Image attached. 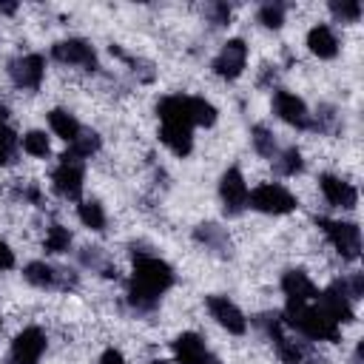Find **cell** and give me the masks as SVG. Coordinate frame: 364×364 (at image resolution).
Instances as JSON below:
<instances>
[{
	"mask_svg": "<svg viewBox=\"0 0 364 364\" xmlns=\"http://www.w3.org/2000/svg\"><path fill=\"white\" fill-rule=\"evenodd\" d=\"M14 267V253H11V247L0 239V270H11Z\"/></svg>",
	"mask_w": 364,
	"mask_h": 364,
	"instance_id": "37",
	"label": "cell"
},
{
	"mask_svg": "<svg viewBox=\"0 0 364 364\" xmlns=\"http://www.w3.org/2000/svg\"><path fill=\"white\" fill-rule=\"evenodd\" d=\"M51 57L63 65H80L85 71H97V51L91 43L80 40V37H68L51 46Z\"/></svg>",
	"mask_w": 364,
	"mask_h": 364,
	"instance_id": "5",
	"label": "cell"
},
{
	"mask_svg": "<svg viewBox=\"0 0 364 364\" xmlns=\"http://www.w3.org/2000/svg\"><path fill=\"white\" fill-rule=\"evenodd\" d=\"M330 11H333V17H338L341 23H355V20L361 17V3H358V0H347V3L333 0V3H330Z\"/></svg>",
	"mask_w": 364,
	"mask_h": 364,
	"instance_id": "33",
	"label": "cell"
},
{
	"mask_svg": "<svg viewBox=\"0 0 364 364\" xmlns=\"http://www.w3.org/2000/svg\"><path fill=\"white\" fill-rule=\"evenodd\" d=\"M247 205H250L253 210H259V213L282 216V213L296 210V196H293L287 188L276 185V182H264V185H259L256 191L247 193Z\"/></svg>",
	"mask_w": 364,
	"mask_h": 364,
	"instance_id": "4",
	"label": "cell"
},
{
	"mask_svg": "<svg viewBox=\"0 0 364 364\" xmlns=\"http://www.w3.org/2000/svg\"><path fill=\"white\" fill-rule=\"evenodd\" d=\"M134 250V273L128 282V301L136 313H151L159 304V296L173 284V270L168 262L156 259L148 250Z\"/></svg>",
	"mask_w": 364,
	"mask_h": 364,
	"instance_id": "1",
	"label": "cell"
},
{
	"mask_svg": "<svg viewBox=\"0 0 364 364\" xmlns=\"http://www.w3.org/2000/svg\"><path fill=\"white\" fill-rule=\"evenodd\" d=\"M284 324H290L293 330H299L304 338H313V341H338V321H333L321 307L318 301H287V310H284Z\"/></svg>",
	"mask_w": 364,
	"mask_h": 364,
	"instance_id": "2",
	"label": "cell"
},
{
	"mask_svg": "<svg viewBox=\"0 0 364 364\" xmlns=\"http://www.w3.org/2000/svg\"><path fill=\"white\" fill-rule=\"evenodd\" d=\"M282 290H284L287 301H296V304L318 299V287L310 282V276L304 270H287L282 276Z\"/></svg>",
	"mask_w": 364,
	"mask_h": 364,
	"instance_id": "17",
	"label": "cell"
},
{
	"mask_svg": "<svg viewBox=\"0 0 364 364\" xmlns=\"http://www.w3.org/2000/svg\"><path fill=\"white\" fill-rule=\"evenodd\" d=\"M80 262L91 270H100L105 279H117V267L108 262V256L102 253V247H82L80 253Z\"/></svg>",
	"mask_w": 364,
	"mask_h": 364,
	"instance_id": "24",
	"label": "cell"
},
{
	"mask_svg": "<svg viewBox=\"0 0 364 364\" xmlns=\"http://www.w3.org/2000/svg\"><path fill=\"white\" fill-rule=\"evenodd\" d=\"M316 225L324 230V236L330 239V245L338 250L344 262H355L361 256V230L355 222H336V219L318 216Z\"/></svg>",
	"mask_w": 364,
	"mask_h": 364,
	"instance_id": "3",
	"label": "cell"
},
{
	"mask_svg": "<svg viewBox=\"0 0 364 364\" xmlns=\"http://www.w3.org/2000/svg\"><path fill=\"white\" fill-rule=\"evenodd\" d=\"M301 154H299V148H284L279 156H273V171L279 173V176H293V173H299L301 171Z\"/></svg>",
	"mask_w": 364,
	"mask_h": 364,
	"instance_id": "25",
	"label": "cell"
},
{
	"mask_svg": "<svg viewBox=\"0 0 364 364\" xmlns=\"http://www.w3.org/2000/svg\"><path fill=\"white\" fill-rule=\"evenodd\" d=\"M273 111L287 122V125H296V128H310V114H307V105L290 94V91H276L273 94Z\"/></svg>",
	"mask_w": 364,
	"mask_h": 364,
	"instance_id": "14",
	"label": "cell"
},
{
	"mask_svg": "<svg viewBox=\"0 0 364 364\" xmlns=\"http://www.w3.org/2000/svg\"><path fill=\"white\" fill-rule=\"evenodd\" d=\"M219 196H222V210L228 216H239L247 208V185L239 168H228L219 179Z\"/></svg>",
	"mask_w": 364,
	"mask_h": 364,
	"instance_id": "6",
	"label": "cell"
},
{
	"mask_svg": "<svg viewBox=\"0 0 364 364\" xmlns=\"http://www.w3.org/2000/svg\"><path fill=\"white\" fill-rule=\"evenodd\" d=\"M310 128L318 131V134H338L341 128V117L333 105H318L316 117H310Z\"/></svg>",
	"mask_w": 364,
	"mask_h": 364,
	"instance_id": "23",
	"label": "cell"
},
{
	"mask_svg": "<svg viewBox=\"0 0 364 364\" xmlns=\"http://www.w3.org/2000/svg\"><path fill=\"white\" fill-rule=\"evenodd\" d=\"M245 63H247V46L245 40H228L222 46V51L213 57V74L222 77V80H236L242 71H245Z\"/></svg>",
	"mask_w": 364,
	"mask_h": 364,
	"instance_id": "8",
	"label": "cell"
},
{
	"mask_svg": "<svg viewBox=\"0 0 364 364\" xmlns=\"http://www.w3.org/2000/svg\"><path fill=\"white\" fill-rule=\"evenodd\" d=\"M259 23L264 28H282V23H284V3H264L259 9Z\"/></svg>",
	"mask_w": 364,
	"mask_h": 364,
	"instance_id": "31",
	"label": "cell"
},
{
	"mask_svg": "<svg viewBox=\"0 0 364 364\" xmlns=\"http://www.w3.org/2000/svg\"><path fill=\"white\" fill-rule=\"evenodd\" d=\"M205 304H208V310H210V316L216 318V324L219 327H225L228 333H233V336H242L245 330H247V318L242 316V310L228 299V296H208L205 299Z\"/></svg>",
	"mask_w": 364,
	"mask_h": 364,
	"instance_id": "11",
	"label": "cell"
},
{
	"mask_svg": "<svg viewBox=\"0 0 364 364\" xmlns=\"http://www.w3.org/2000/svg\"><path fill=\"white\" fill-rule=\"evenodd\" d=\"M23 151L31 154V156H48L51 145H48V136L43 131H28L23 136Z\"/></svg>",
	"mask_w": 364,
	"mask_h": 364,
	"instance_id": "32",
	"label": "cell"
},
{
	"mask_svg": "<svg viewBox=\"0 0 364 364\" xmlns=\"http://www.w3.org/2000/svg\"><path fill=\"white\" fill-rule=\"evenodd\" d=\"M307 48L321 60H333L338 54V40L330 31V26H313L307 31Z\"/></svg>",
	"mask_w": 364,
	"mask_h": 364,
	"instance_id": "18",
	"label": "cell"
},
{
	"mask_svg": "<svg viewBox=\"0 0 364 364\" xmlns=\"http://www.w3.org/2000/svg\"><path fill=\"white\" fill-rule=\"evenodd\" d=\"M20 196L28 199V202H34V205H43V193L37 191V185H26V188H20Z\"/></svg>",
	"mask_w": 364,
	"mask_h": 364,
	"instance_id": "38",
	"label": "cell"
},
{
	"mask_svg": "<svg viewBox=\"0 0 364 364\" xmlns=\"http://www.w3.org/2000/svg\"><path fill=\"white\" fill-rule=\"evenodd\" d=\"M304 361H307V364H327V361H324L321 355H310V353L304 355Z\"/></svg>",
	"mask_w": 364,
	"mask_h": 364,
	"instance_id": "42",
	"label": "cell"
},
{
	"mask_svg": "<svg viewBox=\"0 0 364 364\" xmlns=\"http://www.w3.org/2000/svg\"><path fill=\"white\" fill-rule=\"evenodd\" d=\"M151 364H168V361H162V358H154V361H151Z\"/></svg>",
	"mask_w": 364,
	"mask_h": 364,
	"instance_id": "44",
	"label": "cell"
},
{
	"mask_svg": "<svg viewBox=\"0 0 364 364\" xmlns=\"http://www.w3.org/2000/svg\"><path fill=\"white\" fill-rule=\"evenodd\" d=\"M100 145H102V139H100V134L97 131H91V128H82L71 142H68V151L63 154V156H68V159H85V156H91V154H97L100 151Z\"/></svg>",
	"mask_w": 364,
	"mask_h": 364,
	"instance_id": "20",
	"label": "cell"
},
{
	"mask_svg": "<svg viewBox=\"0 0 364 364\" xmlns=\"http://www.w3.org/2000/svg\"><path fill=\"white\" fill-rule=\"evenodd\" d=\"M171 347L179 364H219V358L205 347V341L196 333H179L171 341Z\"/></svg>",
	"mask_w": 364,
	"mask_h": 364,
	"instance_id": "12",
	"label": "cell"
},
{
	"mask_svg": "<svg viewBox=\"0 0 364 364\" xmlns=\"http://www.w3.org/2000/svg\"><path fill=\"white\" fill-rule=\"evenodd\" d=\"M205 14H208V20L213 26H228V20H230V9L225 3H208L205 6Z\"/></svg>",
	"mask_w": 364,
	"mask_h": 364,
	"instance_id": "36",
	"label": "cell"
},
{
	"mask_svg": "<svg viewBox=\"0 0 364 364\" xmlns=\"http://www.w3.org/2000/svg\"><path fill=\"white\" fill-rule=\"evenodd\" d=\"M14 159H17V134L6 122H0V165H9Z\"/></svg>",
	"mask_w": 364,
	"mask_h": 364,
	"instance_id": "30",
	"label": "cell"
},
{
	"mask_svg": "<svg viewBox=\"0 0 364 364\" xmlns=\"http://www.w3.org/2000/svg\"><path fill=\"white\" fill-rule=\"evenodd\" d=\"M23 276L34 287H57V267H51L46 262H28Z\"/></svg>",
	"mask_w": 364,
	"mask_h": 364,
	"instance_id": "22",
	"label": "cell"
},
{
	"mask_svg": "<svg viewBox=\"0 0 364 364\" xmlns=\"http://www.w3.org/2000/svg\"><path fill=\"white\" fill-rule=\"evenodd\" d=\"M318 185H321L324 199H327L333 208H355L358 193H355V188H353L350 182H344V179H338V176H333V173H321Z\"/></svg>",
	"mask_w": 364,
	"mask_h": 364,
	"instance_id": "16",
	"label": "cell"
},
{
	"mask_svg": "<svg viewBox=\"0 0 364 364\" xmlns=\"http://www.w3.org/2000/svg\"><path fill=\"white\" fill-rule=\"evenodd\" d=\"M350 364H364V344H358V347H355V353H353Z\"/></svg>",
	"mask_w": 364,
	"mask_h": 364,
	"instance_id": "40",
	"label": "cell"
},
{
	"mask_svg": "<svg viewBox=\"0 0 364 364\" xmlns=\"http://www.w3.org/2000/svg\"><path fill=\"white\" fill-rule=\"evenodd\" d=\"M17 11V3H0V14H14Z\"/></svg>",
	"mask_w": 364,
	"mask_h": 364,
	"instance_id": "41",
	"label": "cell"
},
{
	"mask_svg": "<svg viewBox=\"0 0 364 364\" xmlns=\"http://www.w3.org/2000/svg\"><path fill=\"white\" fill-rule=\"evenodd\" d=\"M193 239L205 247V250H210V253H216V256H222V259H228L233 250H230V236H228V230L225 228H219L216 222H202V225H196L193 228Z\"/></svg>",
	"mask_w": 364,
	"mask_h": 364,
	"instance_id": "15",
	"label": "cell"
},
{
	"mask_svg": "<svg viewBox=\"0 0 364 364\" xmlns=\"http://www.w3.org/2000/svg\"><path fill=\"white\" fill-rule=\"evenodd\" d=\"M43 71H46V60L43 54H23L9 60V77L17 88H40L43 82Z\"/></svg>",
	"mask_w": 364,
	"mask_h": 364,
	"instance_id": "9",
	"label": "cell"
},
{
	"mask_svg": "<svg viewBox=\"0 0 364 364\" xmlns=\"http://www.w3.org/2000/svg\"><path fill=\"white\" fill-rule=\"evenodd\" d=\"M100 364H125V358H122V353H119V350H114V347H111V350H105V353H102Z\"/></svg>",
	"mask_w": 364,
	"mask_h": 364,
	"instance_id": "39",
	"label": "cell"
},
{
	"mask_svg": "<svg viewBox=\"0 0 364 364\" xmlns=\"http://www.w3.org/2000/svg\"><path fill=\"white\" fill-rule=\"evenodd\" d=\"M68 245H71V230L63 228V225H51L48 233H46V250L48 253H63V250H68Z\"/></svg>",
	"mask_w": 364,
	"mask_h": 364,
	"instance_id": "29",
	"label": "cell"
},
{
	"mask_svg": "<svg viewBox=\"0 0 364 364\" xmlns=\"http://www.w3.org/2000/svg\"><path fill=\"white\" fill-rule=\"evenodd\" d=\"M191 117H193V125H213L216 122V108L202 100V97H191Z\"/></svg>",
	"mask_w": 364,
	"mask_h": 364,
	"instance_id": "28",
	"label": "cell"
},
{
	"mask_svg": "<svg viewBox=\"0 0 364 364\" xmlns=\"http://www.w3.org/2000/svg\"><path fill=\"white\" fill-rule=\"evenodd\" d=\"M250 142H253V151H256L259 156H264V159H273V156H276V139H273V134H270L264 125H253Z\"/></svg>",
	"mask_w": 364,
	"mask_h": 364,
	"instance_id": "26",
	"label": "cell"
},
{
	"mask_svg": "<svg viewBox=\"0 0 364 364\" xmlns=\"http://www.w3.org/2000/svg\"><path fill=\"white\" fill-rule=\"evenodd\" d=\"M159 139L176 156H188L191 148H193V128H185V125H162L159 128Z\"/></svg>",
	"mask_w": 364,
	"mask_h": 364,
	"instance_id": "19",
	"label": "cell"
},
{
	"mask_svg": "<svg viewBox=\"0 0 364 364\" xmlns=\"http://www.w3.org/2000/svg\"><path fill=\"white\" fill-rule=\"evenodd\" d=\"M125 63L131 65V71H134V77H136L139 82H154V77H156L154 63H148V60H142V57H128V54H125Z\"/></svg>",
	"mask_w": 364,
	"mask_h": 364,
	"instance_id": "34",
	"label": "cell"
},
{
	"mask_svg": "<svg viewBox=\"0 0 364 364\" xmlns=\"http://www.w3.org/2000/svg\"><path fill=\"white\" fill-rule=\"evenodd\" d=\"M6 117H9V108L0 102V122H6Z\"/></svg>",
	"mask_w": 364,
	"mask_h": 364,
	"instance_id": "43",
	"label": "cell"
},
{
	"mask_svg": "<svg viewBox=\"0 0 364 364\" xmlns=\"http://www.w3.org/2000/svg\"><path fill=\"white\" fill-rule=\"evenodd\" d=\"M77 213H80V222H82L85 228H91V230H105V210H102L100 202H80Z\"/></svg>",
	"mask_w": 364,
	"mask_h": 364,
	"instance_id": "27",
	"label": "cell"
},
{
	"mask_svg": "<svg viewBox=\"0 0 364 364\" xmlns=\"http://www.w3.org/2000/svg\"><path fill=\"white\" fill-rule=\"evenodd\" d=\"M51 182L63 199H80L82 196V162L63 156V162L51 173Z\"/></svg>",
	"mask_w": 364,
	"mask_h": 364,
	"instance_id": "10",
	"label": "cell"
},
{
	"mask_svg": "<svg viewBox=\"0 0 364 364\" xmlns=\"http://www.w3.org/2000/svg\"><path fill=\"white\" fill-rule=\"evenodd\" d=\"M318 307L333 318V321H338V324H344V321H353L355 318V310H353V299L344 293V287H341V282H333L324 293H318Z\"/></svg>",
	"mask_w": 364,
	"mask_h": 364,
	"instance_id": "13",
	"label": "cell"
},
{
	"mask_svg": "<svg viewBox=\"0 0 364 364\" xmlns=\"http://www.w3.org/2000/svg\"><path fill=\"white\" fill-rule=\"evenodd\" d=\"M46 350V333L40 327H26L14 336L9 364H37Z\"/></svg>",
	"mask_w": 364,
	"mask_h": 364,
	"instance_id": "7",
	"label": "cell"
},
{
	"mask_svg": "<svg viewBox=\"0 0 364 364\" xmlns=\"http://www.w3.org/2000/svg\"><path fill=\"white\" fill-rule=\"evenodd\" d=\"M48 125H51V131L60 136V139H65V142H71L80 131H82V125L74 119V114H68L65 108H54V111H48Z\"/></svg>",
	"mask_w": 364,
	"mask_h": 364,
	"instance_id": "21",
	"label": "cell"
},
{
	"mask_svg": "<svg viewBox=\"0 0 364 364\" xmlns=\"http://www.w3.org/2000/svg\"><path fill=\"white\" fill-rule=\"evenodd\" d=\"M341 287H344V293H347L353 301H358V299L364 296V276H361V273H350L347 279H341Z\"/></svg>",
	"mask_w": 364,
	"mask_h": 364,
	"instance_id": "35",
	"label": "cell"
}]
</instances>
